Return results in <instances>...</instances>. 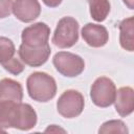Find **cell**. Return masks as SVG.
Returning <instances> with one entry per match:
<instances>
[{
  "instance_id": "obj_1",
  "label": "cell",
  "mask_w": 134,
  "mask_h": 134,
  "mask_svg": "<svg viewBox=\"0 0 134 134\" xmlns=\"http://www.w3.org/2000/svg\"><path fill=\"white\" fill-rule=\"evenodd\" d=\"M37 113L29 104L22 102H0V129L15 128L22 131L32 129Z\"/></svg>"
},
{
  "instance_id": "obj_2",
  "label": "cell",
  "mask_w": 134,
  "mask_h": 134,
  "mask_svg": "<svg viewBox=\"0 0 134 134\" xmlns=\"http://www.w3.org/2000/svg\"><path fill=\"white\" fill-rule=\"evenodd\" d=\"M28 95L36 102L46 103L52 99L57 93L54 79L45 72H34L26 80Z\"/></svg>"
},
{
  "instance_id": "obj_3",
  "label": "cell",
  "mask_w": 134,
  "mask_h": 134,
  "mask_svg": "<svg viewBox=\"0 0 134 134\" xmlns=\"http://www.w3.org/2000/svg\"><path fill=\"white\" fill-rule=\"evenodd\" d=\"M79 40V22L72 17L62 18L55 27L52 43L59 48L72 47Z\"/></svg>"
},
{
  "instance_id": "obj_4",
  "label": "cell",
  "mask_w": 134,
  "mask_h": 134,
  "mask_svg": "<svg viewBox=\"0 0 134 134\" xmlns=\"http://www.w3.org/2000/svg\"><path fill=\"white\" fill-rule=\"evenodd\" d=\"M116 87L113 81L107 76L97 77L91 86L90 97L92 103L100 108H107L114 103Z\"/></svg>"
},
{
  "instance_id": "obj_5",
  "label": "cell",
  "mask_w": 134,
  "mask_h": 134,
  "mask_svg": "<svg viewBox=\"0 0 134 134\" xmlns=\"http://www.w3.org/2000/svg\"><path fill=\"white\" fill-rule=\"evenodd\" d=\"M57 71L67 77H74L80 75L85 68L84 60L72 52L59 51L54 54L52 60Z\"/></svg>"
},
{
  "instance_id": "obj_6",
  "label": "cell",
  "mask_w": 134,
  "mask_h": 134,
  "mask_svg": "<svg viewBox=\"0 0 134 134\" xmlns=\"http://www.w3.org/2000/svg\"><path fill=\"white\" fill-rule=\"evenodd\" d=\"M85 106V99L81 92L76 90L64 91L57 102V110L65 118H73L79 116Z\"/></svg>"
},
{
  "instance_id": "obj_7",
  "label": "cell",
  "mask_w": 134,
  "mask_h": 134,
  "mask_svg": "<svg viewBox=\"0 0 134 134\" xmlns=\"http://www.w3.org/2000/svg\"><path fill=\"white\" fill-rule=\"evenodd\" d=\"M50 28L43 22L35 23L23 29L21 39L22 44L29 47H40L48 44Z\"/></svg>"
},
{
  "instance_id": "obj_8",
  "label": "cell",
  "mask_w": 134,
  "mask_h": 134,
  "mask_svg": "<svg viewBox=\"0 0 134 134\" xmlns=\"http://www.w3.org/2000/svg\"><path fill=\"white\" fill-rule=\"evenodd\" d=\"M50 52L51 49L49 44L40 47H29L24 44H21L18 50L21 61L30 67L42 66L48 60Z\"/></svg>"
},
{
  "instance_id": "obj_9",
  "label": "cell",
  "mask_w": 134,
  "mask_h": 134,
  "mask_svg": "<svg viewBox=\"0 0 134 134\" xmlns=\"http://www.w3.org/2000/svg\"><path fill=\"white\" fill-rule=\"evenodd\" d=\"M12 12L18 20L28 23L40 16L41 5L38 0H15Z\"/></svg>"
},
{
  "instance_id": "obj_10",
  "label": "cell",
  "mask_w": 134,
  "mask_h": 134,
  "mask_svg": "<svg viewBox=\"0 0 134 134\" xmlns=\"http://www.w3.org/2000/svg\"><path fill=\"white\" fill-rule=\"evenodd\" d=\"M84 41L91 47H103L109 40V34L105 26L94 23H87L82 28Z\"/></svg>"
},
{
  "instance_id": "obj_11",
  "label": "cell",
  "mask_w": 134,
  "mask_h": 134,
  "mask_svg": "<svg viewBox=\"0 0 134 134\" xmlns=\"http://www.w3.org/2000/svg\"><path fill=\"white\" fill-rule=\"evenodd\" d=\"M115 110L121 116L126 117L130 115L134 110V91L131 87L126 86L116 90L114 99Z\"/></svg>"
},
{
  "instance_id": "obj_12",
  "label": "cell",
  "mask_w": 134,
  "mask_h": 134,
  "mask_svg": "<svg viewBox=\"0 0 134 134\" xmlns=\"http://www.w3.org/2000/svg\"><path fill=\"white\" fill-rule=\"evenodd\" d=\"M23 88L21 84L12 79L0 81V102H22Z\"/></svg>"
},
{
  "instance_id": "obj_13",
  "label": "cell",
  "mask_w": 134,
  "mask_h": 134,
  "mask_svg": "<svg viewBox=\"0 0 134 134\" xmlns=\"http://www.w3.org/2000/svg\"><path fill=\"white\" fill-rule=\"evenodd\" d=\"M119 43L120 46L128 50L133 51L134 49V18L129 17L124 19L119 25Z\"/></svg>"
},
{
  "instance_id": "obj_14",
  "label": "cell",
  "mask_w": 134,
  "mask_h": 134,
  "mask_svg": "<svg viewBox=\"0 0 134 134\" xmlns=\"http://www.w3.org/2000/svg\"><path fill=\"white\" fill-rule=\"evenodd\" d=\"M89 4L90 15L96 22H103L106 20L110 13L109 0H87Z\"/></svg>"
},
{
  "instance_id": "obj_15",
  "label": "cell",
  "mask_w": 134,
  "mask_h": 134,
  "mask_svg": "<svg viewBox=\"0 0 134 134\" xmlns=\"http://www.w3.org/2000/svg\"><path fill=\"white\" fill-rule=\"evenodd\" d=\"M16 52L13 41L6 37H0V64L9 61L14 58Z\"/></svg>"
},
{
  "instance_id": "obj_16",
  "label": "cell",
  "mask_w": 134,
  "mask_h": 134,
  "mask_svg": "<svg viewBox=\"0 0 134 134\" xmlns=\"http://www.w3.org/2000/svg\"><path fill=\"white\" fill-rule=\"evenodd\" d=\"M129 132L127 126L124 121L119 119H113L104 122L98 129V133H122L127 134Z\"/></svg>"
},
{
  "instance_id": "obj_17",
  "label": "cell",
  "mask_w": 134,
  "mask_h": 134,
  "mask_svg": "<svg viewBox=\"0 0 134 134\" xmlns=\"http://www.w3.org/2000/svg\"><path fill=\"white\" fill-rule=\"evenodd\" d=\"M2 67H3L6 71H8L9 73H12V74H14V75L20 74V73L24 70V68H25L24 64H23L19 59L15 58V57H14L13 59H10L9 61L3 63V64H2Z\"/></svg>"
},
{
  "instance_id": "obj_18",
  "label": "cell",
  "mask_w": 134,
  "mask_h": 134,
  "mask_svg": "<svg viewBox=\"0 0 134 134\" xmlns=\"http://www.w3.org/2000/svg\"><path fill=\"white\" fill-rule=\"evenodd\" d=\"M13 8V0H0V19L10 15Z\"/></svg>"
},
{
  "instance_id": "obj_19",
  "label": "cell",
  "mask_w": 134,
  "mask_h": 134,
  "mask_svg": "<svg viewBox=\"0 0 134 134\" xmlns=\"http://www.w3.org/2000/svg\"><path fill=\"white\" fill-rule=\"evenodd\" d=\"M48 7H57L62 3V0H42Z\"/></svg>"
},
{
  "instance_id": "obj_20",
  "label": "cell",
  "mask_w": 134,
  "mask_h": 134,
  "mask_svg": "<svg viewBox=\"0 0 134 134\" xmlns=\"http://www.w3.org/2000/svg\"><path fill=\"white\" fill-rule=\"evenodd\" d=\"M59 131L65 132V130H63V129H61V128H58L55 125H51L50 127H48V128L45 130V132H59Z\"/></svg>"
},
{
  "instance_id": "obj_21",
  "label": "cell",
  "mask_w": 134,
  "mask_h": 134,
  "mask_svg": "<svg viewBox=\"0 0 134 134\" xmlns=\"http://www.w3.org/2000/svg\"><path fill=\"white\" fill-rule=\"evenodd\" d=\"M124 1V3L130 8V9H133L134 8V0H122Z\"/></svg>"
}]
</instances>
